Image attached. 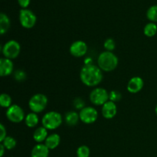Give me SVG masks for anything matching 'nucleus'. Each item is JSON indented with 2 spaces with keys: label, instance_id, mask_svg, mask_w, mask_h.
I'll return each instance as SVG.
<instances>
[{
  "label": "nucleus",
  "instance_id": "7ed1b4c3",
  "mask_svg": "<svg viewBox=\"0 0 157 157\" xmlns=\"http://www.w3.org/2000/svg\"><path fill=\"white\" fill-rule=\"evenodd\" d=\"M63 119L58 112L49 111L43 116L41 124L48 130H54L62 124Z\"/></svg>",
  "mask_w": 157,
  "mask_h": 157
},
{
  "label": "nucleus",
  "instance_id": "20e7f679",
  "mask_svg": "<svg viewBox=\"0 0 157 157\" xmlns=\"http://www.w3.org/2000/svg\"><path fill=\"white\" fill-rule=\"evenodd\" d=\"M48 101V98L44 94H35L29 100V107L34 113H41L47 107Z\"/></svg>",
  "mask_w": 157,
  "mask_h": 157
},
{
  "label": "nucleus",
  "instance_id": "9d476101",
  "mask_svg": "<svg viewBox=\"0 0 157 157\" xmlns=\"http://www.w3.org/2000/svg\"><path fill=\"white\" fill-rule=\"evenodd\" d=\"M69 52L72 56L76 57V58H81L87 54V45L84 41H81V40L74 41L71 44Z\"/></svg>",
  "mask_w": 157,
  "mask_h": 157
},
{
  "label": "nucleus",
  "instance_id": "4468645a",
  "mask_svg": "<svg viewBox=\"0 0 157 157\" xmlns=\"http://www.w3.org/2000/svg\"><path fill=\"white\" fill-rule=\"evenodd\" d=\"M49 149L43 144H38L33 147L31 157H48Z\"/></svg>",
  "mask_w": 157,
  "mask_h": 157
},
{
  "label": "nucleus",
  "instance_id": "f257e3e1",
  "mask_svg": "<svg viewBox=\"0 0 157 157\" xmlns=\"http://www.w3.org/2000/svg\"><path fill=\"white\" fill-rule=\"evenodd\" d=\"M80 78L84 85L96 87L103 80V71L93 64H84L80 71Z\"/></svg>",
  "mask_w": 157,
  "mask_h": 157
},
{
  "label": "nucleus",
  "instance_id": "2eb2a0df",
  "mask_svg": "<svg viewBox=\"0 0 157 157\" xmlns=\"http://www.w3.org/2000/svg\"><path fill=\"white\" fill-rule=\"evenodd\" d=\"M60 143H61V136L57 133H52L49 135L46 140L44 141V145L49 150H55L59 146Z\"/></svg>",
  "mask_w": 157,
  "mask_h": 157
},
{
  "label": "nucleus",
  "instance_id": "cd10ccee",
  "mask_svg": "<svg viewBox=\"0 0 157 157\" xmlns=\"http://www.w3.org/2000/svg\"><path fill=\"white\" fill-rule=\"evenodd\" d=\"M73 105L75 109L78 110H82L83 108L85 107V104H84V101L81 98H77L74 100L73 101Z\"/></svg>",
  "mask_w": 157,
  "mask_h": 157
},
{
  "label": "nucleus",
  "instance_id": "a878e982",
  "mask_svg": "<svg viewBox=\"0 0 157 157\" xmlns=\"http://www.w3.org/2000/svg\"><path fill=\"white\" fill-rule=\"evenodd\" d=\"M121 98H122V95L117 90H112L109 93V101H113L114 103L121 101Z\"/></svg>",
  "mask_w": 157,
  "mask_h": 157
},
{
  "label": "nucleus",
  "instance_id": "9b49d317",
  "mask_svg": "<svg viewBox=\"0 0 157 157\" xmlns=\"http://www.w3.org/2000/svg\"><path fill=\"white\" fill-rule=\"evenodd\" d=\"M101 113L105 119H113L117 113V107L116 103L110 101H107L102 106Z\"/></svg>",
  "mask_w": 157,
  "mask_h": 157
},
{
  "label": "nucleus",
  "instance_id": "aec40b11",
  "mask_svg": "<svg viewBox=\"0 0 157 157\" xmlns=\"http://www.w3.org/2000/svg\"><path fill=\"white\" fill-rule=\"evenodd\" d=\"M144 33L149 38L155 36L157 33V25L154 22H149L145 25L144 29Z\"/></svg>",
  "mask_w": 157,
  "mask_h": 157
},
{
  "label": "nucleus",
  "instance_id": "5701e85b",
  "mask_svg": "<svg viewBox=\"0 0 157 157\" xmlns=\"http://www.w3.org/2000/svg\"><path fill=\"white\" fill-rule=\"evenodd\" d=\"M147 17L151 22H157V5L149 8L147 12Z\"/></svg>",
  "mask_w": 157,
  "mask_h": 157
},
{
  "label": "nucleus",
  "instance_id": "c756f323",
  "mask_svg": "<svg viewBox=\"0 0 157 157\" xmlns=\"http://www.w3.org/2000/svg\"><path fill=\"white\" fill-rule=\"evenodd\" d=\"M30 2L31 0H18V4L22 9H26L30 4Z\"/></svg>",
  "mask_w": 157,
  "mask_h": 157
},
{
  "label": "nucleus",
  "instance_id": "39448f33",
  "mask_svg": "<svg viewBox=\"0 0 157 157\" xmlns=\"http://www.w3.org/2000/svg\"><path fill=\"white\" fill-rule=\"evenodd\" d=\"M21 52V45L15 40H9L3 45L2 52L4 58L8 59H15L19 55Z\"/></svg>",
  "mask_w": 157,
  "mask_h": 157
},
{
  "label": "nucleus",
  "instance_id": "6e6552de",
  "mask_svg": "<svg viewBox=\"0 0 157 157\" xmlns=\"http://www.w3.org/2000/svg\"><path fill=\"white\" fill-rule=\"evenodd\" d=\"M6 117L10 122L14 124H18L25 120V112L21 107L17 104H12L6 110Z\"/></svg>",
  "mask_w": 157,
  "mask_h": 157
},
{
  "label": "nucleus",
  "instance_id": "423d86ee",
  "mask_svg": "<svg viewBox=\"0 0 157 157\" xmlns=\"http://www.w3.org/2000/svg\"><path fill=\"white\" fill-rule=\"evenodd\" d=\"M89 98L94 105L103 106L109 101V93L103 87H96L90 92Z\"/></svg>",
  "mask_w": 157,
  "mask_h": 157
},
{
  "label": "nucleus",
  "instance_id": "4be33fe9",
  "mask_svg": "<svg viewBox=\"0 0 157 157\" xmlns=\"http://www.w3.org/2000/svg\"><path fill=\"white\" fill-rule=\"evenodd\" d=\"M2 144L5 147V148L8 150H13L15 147H16L17 142L15 140V138H13L12 136H7L6 137V139L2 142Z\"/></svg>",
  "mask_w": 157,
  "mask_h": 157
},
{
  "label": "nucleus",
  "instance_id": "dca6fc26",
  "mask_svg": "<svg viewBox=\"0 0 157 157\" xmlns=\"http://www.w3.org/2000/svg\"><path fill=\"white\" fill-rule=\"evenodd\" d=\"M48 136V130L44 127H41L37 128L33 133V139L38 144H41L44 142Z\"/></svg>",
  "mask_w": 157,
  "mask_h": 157
},
{
  "label": "nucleus",
  "instance_id": "a211bd4d",
  "mask_svg": "<svg viewBox=\"0 0 157 157\" xmlns=\"http://www.w3.org/2000/svg\"><path fill=\"white\" fill-rule=\"evenodd\" d=\"M10 28V19L6 14H0V34L3 35L9 31Z\"/></svg>",
  "mask_w": 157,
  "mask_h": 157
},
{
  "label": "nucleus",
  "instance_id": "2f4dec72",
  "mask_svg": "<svg viewBox=\"0 0 157 157\" xmlns=\"http://www.w3.org/2000/svg\"><path fill=\"white\" fill-rule=\"evenodd\" d=\"M155 112H156V116H157V104H156V108H155Z\"/></svg>",
  "mask_w": 157,
  "mask_h": 157
},
{
  "label": "nucleus",
  "instance_id": "ddd939ff",
  "mask_svg": "<svg viewBox=\"0 0 157 157\" xmlns=\"http://www.w3.org/2000/svg\"><path fill=\"white\" fill-rule=\"evenodd\" d=\"M14 64L12 60L6 58L0 59V75L1 77H7L12 75L13 71Z\"/></svg>",
  "mask_w": 157,
  "mask_h": 157
},
{
  "label": "nucleus",
  "instance_id": "1a4fd4ad",
  "mask_svg": "<svg viewBox=\"0 0 157 157\" xmlns=\"http://www.w3.org/2000/svg\"><path fill=\"white\" fill-rule=\"evenodd\" d=\"M80 121L85 124H91L96 122L98 118V112L94 107H85L80 110Z\"/></svg>",
  "mask_w": 157,
  "mask_h": 157
},
{
  "label": "nucleus",
  "instance_id": "b1692460",
  "mask_svg": "<svg viewBox=\"0 0 157 157\" xmlns=\"http://www.w3.org/2000/svg\"><path fill=\"white\" fill-rule=\"evenodd\" d=\"M90 149L87 146L82 145L77 150V156L78 157H89L90 156Z\"/></svg>",
  "mask_w": 157,
  "mask_h": 157
},
{
  "label": "nucleus",
  "instance_id": "393cba45",
  "mask_svg": "<svg viewBox=\"0 0 157 157\" xmlns=\"http://www.w3.org/2000/svg\"><path fill=\"white\" fill-rule=\"evenodd\" d=\"M104 47L106 49V51L107 52H113V51L114 50L115 48H116V43L115 41L113 38H107L106 39V41L104 43Z\"/></svg>",
  "mask_w": 157,
  "mask_h": 157
},
{
  "label": "nucleus",
  "instance_id": "f8f14e48",
  "mask_svg": "<svg viewBox=\"0 0 157 157\" xmlns=\"http://www.w3.org/2000/svg\"><path fill=\"white\" fill-rule=\"evenodd\" d=\"M144 86V81L142 78L139 76H135L130 78L127 84V89L130 93L136 94L139 93Z\"/></svg>",
  "mask_w": 157,
  "mask_h": 157
},
{
  "label": "nucleus",
  "instance_id": "6ab92c4d",
  "mask_svg": "<svg viewBox=\"0 0 157 157\" xmlns=\"http://www.w3.org/2000/svg\"><path fill=\"white\" fill-rule=\"evenodd\" d=\"M38 122H39V118H38L37 113H34V112L28 113L25 118V123L26 126L29 128L36 127Z\"/></svg>",
  "mask_w": 157,
  "mask_h": 157
},
{
  "label": "nucleus",
  "instance_id": "c85d7f7f",
  "mask_svg": "<svg viewBox=\"0 0 157 157\" xmlns=\"http://www.w3.org/2000/svg\"><path fill=\"white\" fill-rule=\"evenodd\" d=\"M0 131H1V134H0V142H2L6 137V134H7V131H6V128L2 124H0Z\"/></svg>",
  "mask_w": 157,
  "mask_h": 157
},
{
  "label": "nucleus",
  "instance_id": "bb28decb",
  "mask_svg": "<svg viewBox=\"0 0 157 157\" xmlns=\"http://www.w3.org/2000/svg\"><path fill=\"white\" fill-rule=\"evenodd\" d=\"M26 73L22 70H17L14 74V78L15 81L21 82V81H24L26 79Z\"/></svg>",
  "mask_w": 157,
  "mask_h": 157
},
{
  "label": "nucleus",
  "instance_id": "0eeeda50",
  "mask_svg": "<svg viewBox=\"0 0 157 157\" xmlns=\"http://www.w3.org/2000/svg\"><path fill=\"white\" fill-rule=\"evenodd\" d=\"M19 21L25 29H32L35 25L37 17L32 11L27 9H21L19 12Z\"/></svg>",
  "mask_w": 157,
  "mask_h": 157
},
{
  "label": "nucleus",
  "instance_id": "7c9ffc66",
  "mask_svg": "<svg viewBox=\"0 0 157 157\" xmlns=\"http://www.w3.org/2000/svg\"><path fill=\"white\" fill-rule=\"evenodd\" d=\"M6 149L5 148L4 146L2 145V144H1L0 145V157H2L3 155H4L5 153V150H6Z\"/></svg>",
  "mask_w": 157,
  "mask_h": 157
},
{
  "label": "nucleus",
  "instance_id": "f3484780",
  "mask_svg": "<svg viewBox=\"0 0 157 157\" xmlns=\"http://www.w3.org/2000/svg\"><path fill=\"white\" fill-rule=\"evenodd\" d=\"M79 113H77L76 111H69L66 113L65 116H64V121H65L66 124L70 127L77 125L79 122Z\"/></svg>",
  "mask_w": 157,
  "mask_h": 157
},
{
  "label": "nucleus",
  "instance_id": "f03ea898",
  "mask_svg": "<svg viewBox=\"0 0 157 157\" xmlns=\"http://www.w3.org/2000/svg\"><path fill=\"white\" fill-rule=\"evenodd\" d=\"M119 63V60L116 55L111 52H101L98 58V67L103 71L110 72L117 68Z\"/></svg>",
  "mask_w": 157,
  "mask_h": 157
},
{
  "label": "nucleus",
  "instance_id": "412c9836",
  "mask_svg": "<svg viewBox=\"0 0 157 157\" xmlns=\"http://www.w3.org/2000/svg\"><path fill=\"white\" fill-rule=\"evenodd\" d=\"M0 105L4 108H9L12 105V98L8 94H2L0 96Z\"/></svg>",
  "mask_w": 157,
  "mask_h": 157
}]
</instances>
